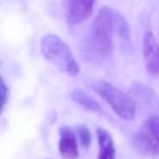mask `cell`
I'll return each instance as SVG.
<instances>
[{
    "instance_id": "1",
    "label": "cell",
    "mask_w": 159,
    "mask_h": 159,
    "mask_svg": "<svg viewBox=\"0 0 159 159\" xmlns=\"http://www.w3.org/2000/svg\"><path fill=\"white\" fill-rule=\"evenodd\" d=\"M41 52L46 60L52 62L61 72L75 76L80 72V66L68 45L56 35H46L41 40Z\"/></svg>"
},
{
    "instance_id": "2",
    "label": "cell",
    "mask_w": 159,
    "mask_h": 159,
    "mask_svg": "<svg viewBox=\"0 0 159 159\" xmlns=\"http://www.w3.org/2000/svg\"><path fill=\"white\" fill-rule=\"evenodd\" d=\"M114 14L108 7H102L92 24V43L99 56H107L112 51V32Z\"/></svg>"
},
{
    "instance_id": "3",
    "label": "cell",
    "mask_w": 159,
    "mask_h": 159,
    "mask_svg": "<svg viewBox=\"0 0 159 159\" xmlns=\"http://www.w3.org/2000/svg\"><path fill=\"white\" fill-rule=\"evenodd\" d=\"M98 94L106 99L111 108L124 120H130L135 116V104L132 98H129L120 89L114 87L108 82H99L96 87Z\"/></svg>"
},
{
    "instance_id": "4",
    "label": "cell",
    "mask_w": 159,
    "mask_h": 159,
    "mask_svg": "<svg viewBox=\"0 0 159 159\" xmlns=\"http://www.w3.org/2000/svg\"><path fill=\"white\" fill-rule=\"evenodd\" d=\"M139 148L149 154H159V116L148 118L137 133Z\"/></svg>"
},
{
    "instance_id": "5",
    "label": "cell",
    "mask_w": 159,
    "mask_h": 159,
    "mask_svg": "<svg viewBox=\"0 0 159 159\" xmlns=\"http://www.w3.org/2000/svg\"><path fill=\"white\" fill-rule=\"evenodd\" d=\"M143 55L145 70L149 75L159 73V43L152 32H147L143 39Z\"/></svg>"
},
{
    "instance_id": "6",
    "label": "cell",
    "mask_w": 159,
    "mask_h": 159,
    "mask_svg": "<svg viewBox=\"0 0 159 159\" xmlns=\"http://www.w3.org/2000/svg\"><path fill=\"white\" fill-rule=\"evenodd\" d=\"M96 0H67L66 16L72 25L80 24L89 17Z\"/></svg>"
},
{
    "instance_id": "7",
    "label": "cell",
    "mask_w": 159,
    "mask_h": 159,
    "mask_svg": "<svg viewBox=\"0 0 159 159\" xmlns=\"http://www.w3.org/2000/svg\"><path fill=\"white\" fill-rule=\"evenodd\" d=\"M58 149L63 159H76L78 157V147H77L76 135L67 127H62L60 129Z\"/></svg>"
},
{
    "instance_id": "8",
    "label": "cell",
    "mask_w": 159,
    "mask_h": 159,
    "mask_svg": "<svg viewBox=\"0 0 159 159\" xmlns=\"http://www.w3.org/2000/svg\"><path fill=\"white\" fill-rule=\"evenodd\" d=\"M96 133L99 144V153L97 159H116V148L112 135L103 128H97Z\"/></svg>"
},
{
    "instance_id": "9",
    "label": "cell",
    "mask_w": 159,
    "mask_h": 159,
    "mask_svg": "<svg viewBox=\"0 0 159 159\" xmlns=\"http://www.w3.org/2000/svg\"><path fill=\"white\" fill-rule=\"evenodd\" d=\"M71 96H72V98H73V101H75L76 103L81 104L82 107H84V108L88 109V111L98 112V111L101 109L99 104H98L94 99H92L89 96H87L84 92H82V91H80V89L73 91V92L71 93Z\"/></svg>"
},
{
    "instance_id": "10",
    "label": "cell",
    "mask_w": 159,
    "mask_h": 159,
    "mask_svg": "<svg viewBox=\"0 0 159 159\" xmlns=\"http://www.w3.org/2000/svg\"><path fill=\"white\" fill-rule=\"evenodd\" d=\"M114 26L117 27V31H118L119 36L123 37L124 40H128V36H129L128 25H127L125 20L119 14H114Z\"/></svg>"
},
{
    "instance_id": "11",
    "label": "cell",
    "mask_w": 159,
    "mask_h": 159,
    "mask_svg": "<svg viewBox=\"0 0 159 159\" xmlns=\"http://www.w3.org/2000/svg\"><path fill=\"white\" fill-rule=\"evenodd\" d=\"M77 132H78L80 140H81L82 145H83L84 148H88L89 144H91V133H89V130H88L86 127L80 125V127L77 128Z\"/></svg>"
},
{
    "instance_id": "12",
    "label": "cell",
    "mask_w": 159,
    "mask_h": 159,
    "mask_svg": "<svg viewBox=\"0 0 159 159\" xmlns=\"http://www.w3.org/2000/svg\"><path fill=\"white\" fill-rule=\"evenodd\" d=\"M7 96H9V89L6 83L4 82V80L0 77V113L2 112V108L7 101Z\"/></svg>"
}]
</instances>
